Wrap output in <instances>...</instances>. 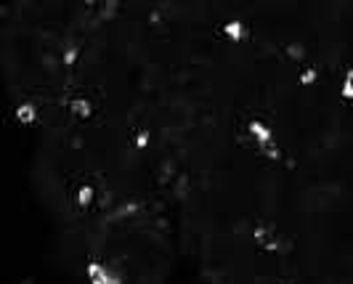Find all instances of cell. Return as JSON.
Returning <instances> with one entry per match:
<instances>
[{"label":"cell","instance_id":"6da1fadb","mask_svg":"<svg viewBox=\"0 0 353 284\" xmlns=\"http://www.w3.org/2000/svg\"><path fill=\"white\" fill-rule=\"evenodd\" d=\"M245 130H248V136L258 146H265V143L274 141V128L265 123V120H261V117H248L245 120Z\"/></svg>","mask_w":353,"mask_h":284}]
</instances>
